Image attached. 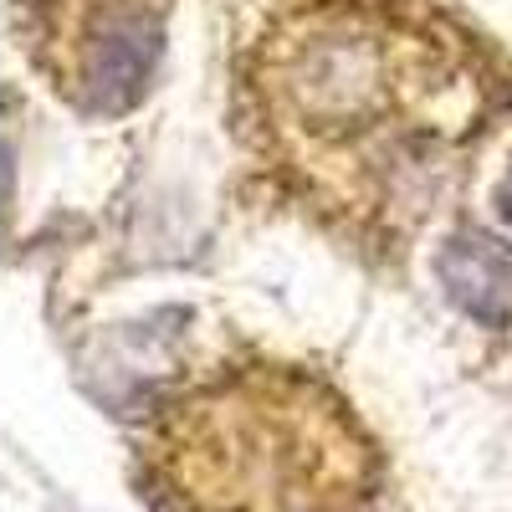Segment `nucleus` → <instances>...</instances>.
Wrapping results in <instances>:
<instances>
[{"label":"nucleus","instance_id":"1","mask_svg":"<svg viewBox=\"0 0 512 512\" xmlns=\"http://www.w3.org/2000/svg\"><path fill=\"white\" fill-rule=\"evenodd\" d=\"M512 103L477 31L431 0H262L236 57V123L323 226L390 251L456 190Z\"/></svg>","mask_w":512,"mask_h":512},{"label":"nucleus","instance_id":"2","mask_svg":"<svg viewBox=\"0 0 512 512\" xmlns=\"http://www.w3.org/2000/svg\"><path fill=\"white\" fill-rule=\"evenodd\" d=\"M149 477L180 512H354L374 446L349 400L297 364H246L159 405Z\"/></svg>","mask_w":512,"mask_h":512},{"label":"nucleus","instance_id":"3","mask_svg":"<svg viewBox=\"0 0 512 512\" xmlns=\"http://www.w3.org/2000/svg\"><path fill=\"white\" fill-rule=\"evenodd\" d=\"M175 0H16V41L82 118L134 113L164 57Z\"/></svg>","mask_w":512,"mask_h":512},{"label":"nucleus","instance_id":"4","mask_svg":"<svg viewBox=\"0 0 512 512\" xmlns=\"http://www.w3.org/2000/svg\"><path fill=\"white\" fill-rule=\"evenodd\" d=\"M436 272L446 297L482 323H507L512 318V246L482 231L451 236L446 251L436 256Z\"/></svg>","mask_w":512,"mask_h":512},{"label":"nucleus","instance_id":"5","mask_svg":"<svg viewBox=\"0 0 512 512\" xmlns=\"http://www.w3.org/2000/svg\"><path fill=\"white\" fill-rule=\"evenodd\" d=\"M497 210H502V221L512 226V169H507V180H502V190H497Z\"/></svg>","mask_w":512,"mask_h":512}]
</instances>
